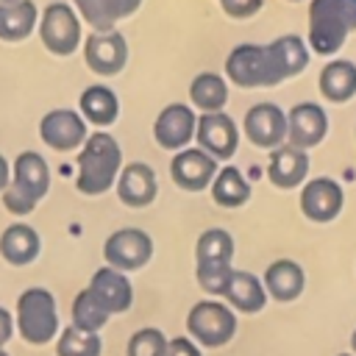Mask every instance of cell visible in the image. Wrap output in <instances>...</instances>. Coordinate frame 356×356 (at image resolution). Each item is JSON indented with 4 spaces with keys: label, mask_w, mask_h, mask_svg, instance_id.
<instances>
[{
    "label": "cell",
    "mask_w": 356,
    "mask_h": 356,
    "mask_svg": "<svg viewBox=\"0 0 356 356\" xmlns=\"http://www.w3.org/2000/svg\"><path fill=\"white\" fill-rule=\"evenodd\" d=\"M309 44L298 33H284L267 44H236L225 56V78L239 89L278 86L309 67Z\"/></svg>",
    "instance_id": "cell-1"
},
{
    "label": "cell",
    "mask_w": 356,
    "mask_h": 356,
    "mask_svg": "<svg viewBox=\"0 0 356 356\" xmlns=\"http://www.w3.org/2000/svg\"><path fill=\"white\" fill-rule=\"evenodd\" d=\"M75 186L81 195H103L117 184V175L122 170V150L120 142L108 131H95L83 142L81 153L75 156Z\"/></svg>",
    "instance_id": "cell-2"
},
{
    "label": "cell",
    "mask_w": 356,
    "mask_h": 356,
    "mask_svg": "<svg viewBox=\"0 0 356 356\" xmlns=\"http://www.w3.org/2000/svg\"><path fill=\"white\" fill-rule=\"evenodd\" d=\"M356 31V0H309L306 44L317 56H334Z\"/></svg>",
    "instance_id": "cell-3"
},
{
    "label": "cell",
    "mask_w": 356,
    "mask_h": 356,
    "mask_svg": "<svg viewBox=\"0 0 356 356\" xmlns=\"http://www.w3.org/2000/svg\"><path fill=\"white\" fill-rule=\"evenodd\" d=\"M47 189H50V167L44 156L33 150H22L11 164V181L3 192V206L6 211L25 217L39 206Z\"/></svg>",
    "instance_id": "cell-4"
},
{
    "label": "cell",
    "mask_w": 356,
    "mask_h": 356,
    "mask_svg": "<svg viewBox=\"0 0 356 356\" xmlns=\"http://www.w3.org/2000/svg\"><path fill=\"white\" fill-rule=\"evenodd\" d=\"M14 325L28 345H44L58 334L56 298L44 286H31L17 298Z\"/></svg>",
    "instance_id": "cell-5"
},
{
    "label": "cell",
    "mask_w": 356,
    "mask_h": 356,
    "mask_svg": "<svg viewBox=\"0 0 356 356\" xmlns=\"http://www.w3.org/2000/svg\"><path fill=\"white\" fill-rule=\"evenodd\" d=\"M189 339L203 348H220L236 334V314L222 300H197L186 314Z\"/></svg>",
    "instance_id": "cell-6"
},
{
    "label": "cell",
    "mask_w": 356,
    "mask_h": 356,
    "mask_svg": "<svg viewBox=\"0 0 356 356\" xmlns=\"http://www.w3.org/2000/svg\"><path fill=\"white\" fill-rule=\"evenodd\" d=\"M39 39L53 56H72L81 44V17L70 3H47L44 11L39 14Z\"/></svg>",
    "instance_id": "cell-7"
},
{
    "label": "cell",
    "mask_w": 356,
    "mask_h": 356,
    "mask_svg": "<svg viewBox=\"0 0 356 356\" xmlns=\"http://www.w3.org/2000/svg\"><path fill=\"white\" fill-rule=\"evenodd\" d=\"M153 256V239L142 228H117L103 242V259L120 273L142 270Z\"/></svg>",
    "instance_id": "cell-8"
},
{
    "label": "cell",
    "mask_w": 356,
    "mask_h": 356,
    "mask_svg": "<svg viewBox=\"0 0 356 356\" xmlns=\"http://www.w3.org/2000/svg\"><path fill=\"white\" fill-rule=\"evenodd\" d=\"M39 139L50 150L70 153V150L83 147V142L89 139V128H86V120L81 117V111L53 108L39 120Z\"/></svg>",
    "instance_id": "cell-9"
},
{
    "label": "cell",
    "mask_w": 356,
    "mask_h": 356,
    "mask_svg": "<svg viewBox=\"0 0 356 356\" xmlns=\"http://www.w3.org/2000/svg\"><path fill=\"white\" fill-rule=\"evenodd\" d=\"M195 139H197V147L203 153H209L214 161H225L239 147V128H236L234 117L225 111L197 114Z\"/></svg>",
    "instance_id": "cell-10"
},
{
    "label": "cell",
    "mask_w": 356,
    "mask_h": 356,
    "mask_svg": "<svg viewBox=\"0 0 356 356\" xmlns=\"http://www.w3.org/2000/svg\"><path fill=\"white\" fill-rule=\"evenodd\" d=\"M342 206H345V189H342L339 181H334L328 175L309 178L300 186V211L312 222H331V220H337Z\"/></svg>",
    "instance_id": "cell-11"
},
{
    "label": "cell",
    "mask_w": 356,
    "mask_h": 356,
    "mask_svg": "<svg viewBox=\"0 0 356 356\" xmlns=\"http://www.w3.org/2000/svg\"><path fill=\"white\" fill-rule=\"evenodd\" d=\"M242 131L250 145L261 150H275L286 142V111L275 103H256L245 111Z\"/></svg>",
    "instance_id": "cell-12"
},
{
    "label": "cell",
    "mask_w": 356,
    "mask_h": 356,
    "mask_svg": "<svg viewBox=\"0 0 356 356\" xmlns=\"http://www.w3.org/2000/svg\"><path fill=\"white\" fill-rule=\"evenodd\" d=\"M195 128H197L195 108L186 103H170L159 111V117L153 122V139L159 147L178 153L195 139Z\"/></svg>",
    "instance_id": "cell-13"
},
{
    "label": "cell",
    "mask_w": 356,
    "mask_h": 356,
    "mask_svg": "<svg viewBox=\"0 0 356 356\" xmlns=\"http://www.w3.org/2000/svg\"><path fill=\"white\" fill-rule=\"evenodd\" d=\"M328 134V114L320 103H295L286 114V145L298 150L317 147Z\"/></svg>",
    "instance_id": "cell-14"
},
{
    "label": "cell",
    "mask_w": 356,
    "mask_h": 356,
    "mask_svg": "<svg viewBox=\"0 0 356 356\" xmlns=\"http://www.w3.org/2000/svg\"><path fill=\"white\" fill-rule=\"evenodd\" d=\"M83 61L95 75H103V78L122 72L128 61L125 36L117 28L108 33H89V39H83Z\"/></svg>",
    "instance_id": "cell-15"
},
{
    "label": "cell",
    "mask_w": 356,
    "mask_h": 356,
    "mask_svg": "<svg viewBox=\"0 0 356 356\" xmlns=\"http://www.w3.org/2000/svg\"><path fill=\"white\" fill-rule=\"evenodd\" d=\"M217 170H220V164L209 153H203L200 147H184L170 159L172 184L186 189V192H200V189L211 186Z\"/></svg>",
    "instance_id": "cell-16"
},
{
    "label": "cell",
    "mask_w": 356,
    "mask_h": 356,
    "mask_svg": "<svg viewBox=\"0 0 356 356\" xmlns=\"http://www.w3.org/2000/svg\"><path fill=\"white\" fill-rule=\"evenodd\" d=\"M117 197L128 206V209H145L156 200L159 195V181L150 164L145 161H131L120 170L117 175Z\"/></svg>",
    "instance_id": "cell-17"
},
{
    "label": "cell",
    "mask_w": 356,
    "mask_h": 356,
    "mask_svg": "<svg viewBox=\"0 0 356 356\" xmlns=\"http://www.w3.org/2000/svg\"><path fill=\"white\" fill-rule=\"evenodd\" d=\"M267 178L275 189H295L309 181V153L292 145H281L270 150L267 159Z\"/></svg>",
    "instance_id": "cell-18"
},
{
    "label": "cell",
    "mask_w": 356,
    "mask_h": 356,
    "mask_svg": "<svg viewBox=\"0 0 356 356\" xmlns=\"http://www.w3.org/2000/svg\"><path fill=\"white\" fill-rule=\"evenodd\" d=\"M86 289L100 300V306H103L108 314H122V312H128L131 303H134V286H131L128 275L120 273V270H114V267H108V264L100 267V270L92 275V281H89Z\"/></svg>",
    "instance_id": "cell-19"
},
{
    "label": "cell",
    "mask_w": 356,
    "mask_h": 356,
    "mask_svg": "<svg viewBox=\"0 0 356 356\" xmlns=\"http://www.w3.org/2000/svg\"><path fill=\"white\" fill-rule=\"evenodd\" d=\"M261 284L273 300L289 303V300L300 298V292L306 286V273L295 259H275L273 264H267Z\"/></svg>",
    "instance_id": "cell-20"
},
{
    "label": "cell",
    "mask_w": 356,
    "mask_h": 356,
    "mask_svg": "<svg viewBox=\"0 0 356 356\" xmlns=\"http://www.w3.org/2000/svg\"><path fill=\"white\" fill-rule=\"evenodd\" d=\"M222 298L228 300L231 309H236L242 314H256L267 306V292H264L261 278L248 273V270H234L231 273Z\"/></svg>",
    "instance_id": "cell-21"
},
{
    "label": "cell",
    "mask_w": 356,
    "mask_h": 356,
    "mask_svg": "<svg viewBox=\"0 0 356 356\" xmlns=\"http://www.w3.org/2000/svg\"><path fill=\"white\" fill-rule=\"evenodd\" d=\"M317 89L328 103H348L356 95V64L348 58H331L317 75Z\"/></svg>",
    "instance_id": "cell-22"
},
{
    "label": "cell",
    "mask_w": 356,
    "mask_h": 356,
    "mask_svg": "<svg viewBox=\"0 0 356 356\" xmlns=\"http://www.w3.org/2000/svg\"><path fill=\"white\" fill-rule=\"evenodd\" d=\"M78 108H81V117L97 128H108L117 122L120 117V97L111 86L106 83H92L81 92L78 97Z\"/></svg>",
    "instance_id": "cell-23"
},
{
    "label": "cell",
    "mask_w": 356,
    "mask_h": 356,
    "mask_svg": "<svg viewBox=\"0 0 356 356\" xmlns=\"http://www.w3.org/2000/svg\"><path fill=\"white\" fill-rule=\"evenodd\" d=\"M39 250H42V239H39L36 228L28 222H11L0 234V256L14 267L31 264L39 256Z\"/></svg>",
    "instance_id": "cell-24"
},
{
    "label": "cell",
    "mask_w": 356,
    "mask_h": 356,
    "mask_svg": "<svg viewBox=\"0 0 356 356\" xmlns=\"http://www.w3.org/2000/svg\"><path fill=\"white\" fill-rule=\"evenodd\" d=\"M39 25V8L33 0H19L0 6V39L3 42H22Z\"/></svg>",
    "instance_id": "cell-25"
},
{
    "label": "cell",
    "mask_w": 356,
    "mask_h": 356,
    "mask_svg": "<svg viewBox=\"0 0 356 356\" xmlns=\"http://www.w3.org/2000/svg\"><path fill=\"white\" fill-rule=\"evenodd\" d=\"M189 100L200 114L222 111L228 103V81L220 72H197L189 83Z\"/></svg>",
    "instance_id": "cell-26"
},
{
    "label": "cell",
    "mask_w": 356,
    "mask_h": 356,
    "mask_svg": "<svg viewBox=\"0 0 356 356\" xmlns=\"http://www.w3.org/2000/svg\"><path fill=\"white\" fill-rule=\"evenodd\" d=\"M234 259V236L225 228H206L195 242L197 267H231Z\"/></svg>",
    "instance_id": "cell-27"
},
{
    "label": "cell",
    "mask_w": 356,
    "mask_h": 356,
    "mask_svg": "<svg viewBox=\"0 0 356 356\" xmlns=\"http://www.w3.org/2000/svg\"><path fill=\"white\" fill-rule=\"evenodd\" d=\"M211 200L217 206H222V209H239V206H245L250 200V184H248V178L236 167L225 164L222 170H217L214 181H211Z\"/></svg>",
    "instance_id": "cell-28"
},
{
    "label": "cell",
    "mask_w": 356,
    "mask_h": 356,
    "mask_svg": "<svg viewBox=\"0 0 356 356\" xmlns=\"http://www.w3.org/2000/svg\"><path fill=\"white\" fill-rule=\"evenodd\" d=\"M108 317H111V314L100 306V300H97L89 289H81V292L75 295V300H72V325H75V328L89 331V334H97V331L106 325Z\"/></svg>",
    "instance_id": "cell-29"
},
{
    "label": "cell",
    "mask_w": 356,
    "mask_h": 356,
    "mask_svg": "<svg viewBox=\"0 0 356 356\" xmlns=\"http://www.w3.org/2000/svg\"><path fill=\"white\" fill-rule=\"evenodd\" d=\"M72 8L83 22H89L92 33H108L120 22L111 0H72Z\"/></svg>",
    "instance_id": "cell-30"
},
{
    "label": "cell",
    "mask_w": 356,
    "mask_h": 356,
    "mask_svg": "<svg viewBox=\"0 0 356 356\" xmlns=\"http://www.w3.org/2000/svg\"><path fill=\"white\" fill-rule=\"evenodd\" d=\"M56 356H100V337L70 325L58 334Z\"/></svg>",
    "instance_id": "cell-31"
},
{
    "label": "cell",
    "mask_w": 356,
    "mask_h": 356,
    "mask_svg": "<svg viewBox=\"0 0 356 356\" xmlns=\"http://www.w3.org/2000/svg\"><path fill=\"white\" fill-rule=\"evenodd\" d=\"M128 356H164L167 353V337L159 328H139L128 339Z\"/></svg>",
    "instance_id": "cell-32"
},
{
    "label": "cell",
    "mask_w": 356,
    "mask_h": 356,
    "mask_svg": "<svg viewBox=\"0 0 356 356\" xmlns=\"http://www.w3.org/2000/svg\"><path fill=\"white\" fill-rule=\"evenodd\" d=\"M264 0H220V8L231 17V19H248L256 11H261Z\"/></svg>",
    "instance_id": "cell-33"
},
{
    "label": "cell",
    "mask_w": 356,
    "mask_h": 356,
    "mask_svg": "<svg viewBox=\"0 0 356 356\" xmlns=\"http://www.w3.org/2000/svg\"><path fill=\"white\" fill-rule=\"evenodd\" d=\"M164 356H200V348L189 337H175V339H167Z\"/></svg>",
    "instance_id": "cell-34"
},
{
    "label": "cell",
    "mask_w": 356,
    "mask_h": 356,
    "mask_svg": "<svg viewBox=\"0 0 356 356\" xmlns=\"http://www.w3.org/2000/svg\"><path fill=\"white\" fill-rule=\"evenodd\" d=\"M11 334H14V317H11V312H8V309H3V306H0V348L11 339Z\"/></svg>",
    "instance_id": "cell-35"
},
{
    "label": "cell",
    "mask_w": 356,
    "mask_h": 356,
    "mask_svg": "<svg viewBox=\"0 0 356 356\" xmlns=\"http://www.w3.org/2000/svg\"><path fill=\"white\" fill-rule=\"evenodd\" d=\"M111 3H114V8H117V17H120V19L131 17V14L142 6V0H111Z\"/></svg>",
    "instance_id": "cell-36"
},
{
    "label": "cell",
    "mask_w": 356,
    "mask_h": 356,
    "mask_svg": "<svg viewBox=\"0 0 356 356\" xmlns=\"http://www.w3.org/2000/svg\"><path fill=\"white\" fill-rule=\"evenodd\" d=\"M8 181H11V164H8V159L0 153V195L6 192Z\"/></svg>",
    "instance_id": "cell-37"
},
{
    "label": "cell",
    "mask_w": 356,
    "mask_h": 356,
    "mask_svg": "<svg viewBox=\"0 0 356 356\" xmlns=\"http://www.w3.org/2000/svg\"><path fill=\"white\" fill-rule=\"evenodd\" d=\"M350 353L356 356V328H353V334H350Z\"/></svg>",
    "instance_id": "cell-38"
},
{
    "label": "cell",
    "mask_w": 356,
    "mask_h": 356,
    "mask_svg": "<svg viewBox=\"0 0 356 356\" xmlns=\"http://www.w3.org/2000/svg\"><path fill=\"white\" fill-rule=\"evenodd\" d=\"M8 3H19V0H0V6H8Z\"/></svg>",
    "instance_id": "cell-39"
},
{
    "label": "cell",
    "mask_w": 356,
    "mask_h": 356,
    "mask_svg": "<svg viewBox=\"0 0 356 356\" xmlns=\"http://www.w3.org/2000/svg\"><path fill=\"white\" fill-rule=\"evenodd\" d=\"M0 356H8V353H6V350H3V348H0Z\"/></svg>",
    "instance_id": "cell-40"
},
{
    "label": "cell",
    "mask_w": 356,
    "mask_h": 356,
    "mask_svg": "<svg viewBox=\"0 0 356 356\" xmlns=\"http://www.w3.org/2000/svg\"><path fill=\"white\" fill-rule=\"evenodd\" d=\"M337 356H353V353H337Z\"/></svg>",
    "instance_id": "cell-41"
},
{
    "label": "cell",
    "mask_w": 356,
    "mask_h": 356,
    "mask_svg": "<svg viewBox=\"0 0 356 356\" xmlns=\"http://www.w3.org/2000/svg\"><path fill=\"white\" fill-rule=\"evenodd\" d=\"M289 3H300V0H289Z\"/></svg>",
    "instance_id": "cell-42"
},
{
    "label": "cell",
    "mask_w": 356,
    "mask_h": 356,
    "mask_svg": "<svg viewBox=\"0 0 356 356\" xmlns=\"http://www.w3.org/2000/svg\"><path fill=\"white\" fill-rule=\"evenodd\" d=\"M353 134H356V131H353Z\"/></svg>",
    "instance_id": "cell-43"
}]
</instances>
